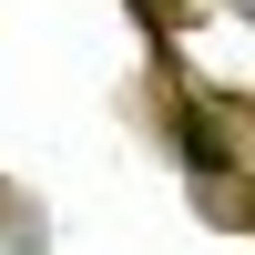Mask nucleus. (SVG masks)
Segmentation results:
<instances>
[{
    "mask_svg": "<svg viewBox=\"0 0 255 255\" xmlns=\"http://www.w3.org/2000/svg\"><path fill=\"white\" fill-rule=\"evenodd\" d=\"M143 10H153V0H143Z\"/></svg>",
    "mask_w": 255,
    "mask_h": 255,
    "instance_id": "obj_1",
    "label": "nucleus"
}]
</instances>
